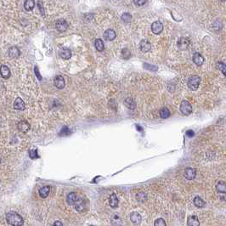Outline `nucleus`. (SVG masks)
Segmentation results:
<instances>
[{"label":"nucleus","instance_id":"obj_1","mask_svg":"<svg viewBox=\"0 0 226 226\" xmlns=\"http://www.w3.org/2000/svg\"><path fill=\"white\" fill-rule=\"evenodd\" d=\"M6 220L10 225L21 226L23 225V224H24L22 217L20 216V214H18L17 212H8L7 215H6Z\"/></svg>","mask_w":226,"mask_h":226},{"label":"nucleus","instance_id":"obj_2","mask_svg":"<svg viewBox=\"0 0 226 226\" xmlns=\"http://www.w3.org/2000/svg\"><path fill=\"white\" fill-rule=\"evenodd\" d=\"M200 83H201V77L199 76H192L188 80V87L190 88V89H191V90L196 91L198 89Z\"/></svg>","mask_w":226,"mask_h":226},{"label":"nucleus","instance_id":"obj_3","mask_svg":"<svg viewBox=\"0 0 226 226\" xmlns=\"http://www.w3.org/2000/svg\"><path fill=\"white\" fill-rule=\"evenodd\" d=\"M180 111L184 116H189L192 112V106L191 103L187 101H183L180 105Z\"/></svg>","mask_w":226,"mask_h":226},{"label":"nucleus","instance_id":"obj_4","mask_svg":"<svg viewBox=\"0 0 226 226\" xmlns=\"http://www.w3.org/2000/svg\"><path fill=\"white\" fill-rule=\"evenodd\" d=\"M151 30L154 34H160L162 30H163V25L161 24L160 21H155L154 23H152L151 25Z\"/></svg>","mask_w":226,"mask_h":226},{"label":"nucleus","instance_id":"obj_5","mask_svg":"<svg viewBox=\"0 0 226 226\" xmlns=\"http://www.w3.org/2000/svg\"><path fill=\"white\" fill-rule=\"evenodd\" d=\"M56 27L59 32H65V31L67 30L68 24H67V22L65 20H58L56 23Z\"/></svg>","mask_w":226,"mask_h":226},{"label":"nucleus","instance_id":"obj_6","mask_svg":"<svg viewBox=\"0 0 226 226\" xmlns=\"http://www.w3.org/2000/svg\"><path fill=\"white\" fill-rule=\"evenodd\" d=\"M54 83H55V85H56L57 89H62L65 85V79H64V77L62 76H56L55 77V80H54Z\"/></svg>","mask_w":226,"mask_h":226},{"label":"nucleus","instance_id":"obj_7","mask_svg":"<svg viewBox=\"0 0 226 226\" xmlns=\"http://www.w3.org/2000/svg\"><path fill=\"white\" fill-rule=\"evenodd\" d=\"M196 176V170L192 167H187L185 170V177L189 180H193Z\"/></svg>","mask_w":226,"mask_h":226},{"label":"nucleus","instance_id":"obj_8","mask_svg":"<svg viewBox=\"0 0 226 226\" xmlns=\"http://www.w3.org/2000/svg\"><path fill=\"white\" fill-rule=\"evenodd\" d=\"M190 45V40L187 38H181L178 41V48L180 50H185Z\"/></svg>","mask_w":226,"mask_h":226},{"label":"nucleus","instance_id":"obj_9","mask_svg":"<svg viewBox=\"0 0 226 226\" xmlns=\"http://www.w3.org/2000/svg\"><path fill=\"white\" fill-rule=\"evenodd\" d=\"M17 128H18V129L20 132L26 133V132H28L29 129H30V124L26 121H20V122L18 123V125H17Z\"/></svg>","mask_w":226,"mask_h":226},{"label":"nucleus","instance_id":"obj_10","mask_svg":"<svg viewBox=\"0 0 226 226\" xmlns=\"http://www.w3.org/2000/svg\"><path fill=\"white\" fill-rule=\"evenodd\" d=\"M140 48L142 52L144 53H146V52H149V51L151 50V43L146 39H144L140 42Z\"/></svg>","mask_w":226,"mask_h":226},{"label":"nucleus","instance_id":"obj_11","mask_svg":"<svg viewBox=\"0 0 226 226\" xmlns=\"http://www.w3.org/2000/svg\"><path fill=\"white\" fill-rule=\"evenodd\" d=\"M25 108V103H24V101H22V99L16 98V100L15 101V103H14V109L18 110V111H24Z\"/></svg>","mask_w":226,"mask_h":226},{"label":"nucleus","instance_id":"obj_12","mask_svg":"<svg viewBox=\"0 0 226 226\" xmlns=\"http://www.w3.org/2000/svg\"><path fill=\"white\" fill-rule=\"evenodd\" d=\"M60 56L64 60H69L71 57V51L68 48H62L60 50Z\"/></svg>","mask_w":226,"mask_h":226},{"label":"nucleus","instance_id":"obj_13","mask_svg":"<svg viewBox=\"0 0 226 226\" xmlns=\"http://www.w3.org/2000/svg\"><path fill=\"white\" fill-rule=\"evenodd\" d=\"M77 201V196L75 192H71L66 196V201L70 206H73Z\"/></svg>","mask_w":226,"mask_h":226},{"label":"nucleus","instance_id":"obj_14","mask_svg":"<svg viewBox=\"0 0 226 226\" xmlns=\"http://www.w3.org/2000/svg\"><path fill=\"white\" fill-rule=\"evenodd\" d=\"M0 74L2 76V77H4L5 79L9 78L10 77V70L9 66L3 65L0 67Z\"/></svg>","mask_w":226,"mask_h":226},{"label":"nucleus","instance_id":"obj_15","mask_svg":"<svg viewBox=\"0 0 226 226\" xmlns=\"http://www.w3.org/2000/svg\"><path fill=\"white\" fill-rule=\"evenodd\" d=\"M8 54H9V56H10V58H18L20 55V50L17 48V47H10V49H9V52H8Z\"/></svg>","mask_w":226,"mask_h":226},{"label":"nucleus","instance_id":"obj_16","mask_svg":"<svg viewBox=\"0 0 226 226\" xmlns=\"http://www.w3.org/2000/svg\"><path fill=\"white\" fill-rule=\"evenodd\" d=\"M130 219L134 224H140L141 223V220H142V217L139 212H134L131 213Z\"/></svg>","mask_w":226,"mask_h":226},{"label":"nucleus","instance_id":"obj_17","mask_svg":"<svg viewBox=\"0 0 226 226\" xmlns=\"http://www.w3.org/2000/svg\"><path fill=\"white\" fill-rule=\"evenodd\" d=\"M116 34L115 31L112 30V29H108L104 33V38L107 41L114 40L116 38Z\"/></svg>","mask_w":226,"mask_h":226},{"label":"nucleus","instance_id":"obj_18","mask_svg":"<svg viewBox=\"0 0 226 226\" xmlns=\"http://www.w3.org/2000/svg\"><path fill=\"white\" fill-rule=\"evenodd\" d=\"M193 62L196 64V65H201L204 63V58L202 57L201 54L199 53H195L193 55Z\"/></svg>","mask_w":226,"mask_h":226},{"label":"nucleus","instance_id":"obj_19","mask_svg":"<svg viewBox=\"0 0 226 226\" xmlns=\"http://www.w3.org/2000/svg\"><path fill=\"white\" fill-rule=\"evenodd\" d=\"M109 203H110V206L112 207V208H116L118 206V203H119V201H118V198L116 195L115 193H112L110 196V199H109Z\"/></svg>","mask_w":226,"mask_h":226},{"label":"nucleus","instance_id":"obj_20","mask_svg":"<svg viewBox=\"0 0 226 226\" xmlns=\"http://www.w3.org/2000/svg\"><path fill=\"white\" fill-rule=\"evenodd\" d=\"M50 186L49 185L44 186L39 190V196L42 198H46L50 195Z\"/></svg>","mask_w":226,"mask_h":226},{"label":"nucleus","instance_id":"obj_21","mask_svg":"<svg viewBox=\"0 0 226 226\" xmlns=\"http://www.w3.org/2000/svg\"><path fill=\"white\" fill-rule=\"evenodd\" d=\"M188 225L189 226H199L200 222L196 215H192L188 218Z\"/></svg>","mask_w":226,"mask_h":226},{"label":"nucleus","instance_id":"obj_22","mask_svg":"<svg viewBox=\"0 0 226 226\" xmlns=\"http://www.w3.org/2000/svg\"><path fill=\"white\" fill-rule=\"evenodd\" d=\"M217 191L220 193L225 194L226 193V184L224 181H218V184L216 185Z\"/></svg>","mask_w":226,"mask_h":226},{"label":"nucleus","instance_id":"obj_23","mask_svg":"<svg viewBox=\"0 0 226 226\" xmlns=\"http://www.w3.org/2000/svg\"><path fill=\"white\" fill-rule=\"evenodd\" d=\"M124 104H125V106L128 108V109H130V110H134L136 107V104L134 101L130 98V97H128V98H127L124 101Z\"/></svg>","mask_w":226,"mask_h":226},{"label":"nucleus","instance_id":"obj_24","mask_svg":"<svg viewBox=\"0 0 226 226\" xmlns=\"http://www.w3.org/2000/svg\"><path fill=\"white\" fill-rule=\"evenodd\" d=\"M35 6V2L34 0H26L25 3H24V8H25L26 10L27 11H30V10H33Z\"/></svg>","mask_w":226,"mask_h":226},{"label":"nucleus","instance_id":"obj_25","mask_svg":"<svg viewBox=\"0 0 226 226\" xmlns=\"http://www.w3.org/2000/svg\"><path fill=\"white\" fill-rule=\"evenodd\" d=\"M74 205L76 206V209L78 212H83V209H84V207H85V204H84V201H83V199H80V200L77 199V201H76V203Z\"/></svg>","mask_w":226,"mask_h":226},{"label":"nucleus","instance_id":"obj_26","mask_svg":"<svg viewBox=\"0 0 226 226\" xmlns=\"http://www.w3.org/2000/svg\"><path fill=\"white\" fill-rule=\"evenodd\" d=\"M95 46L96 50L98 51H101L104 50V49H105V45H104V42L101 40V38H98V39H96L95 42Z\"/></svg>","mask_w":226,"mask_h":226},{"label":"nucleus","instance_id":"obj_27","mask_svg":"<svg viewBox=\"0 0 226 226\" xmlns=\"http://www.w3.org/2000/svg\"><path fill=\"white\" fill-rule=\"evenodd\" d=\"M159 113H160L161 118H162V119H167V118H168V117L170 116V111H169V110H168L167 108H166V107L161 108Z\"/></svg>","mask_w":226,"mask_h":226},{"label":"nucleus","instance_id":"obj_28","mask_svg":"<svg viewBox=\"0 0 226 226\" xmlns=\"http://www.w3.org/2000/svg\"><path fill=\"white\" fill-rule=\"evenodd\" d=\"M194 205L196 206V207H203V206H205V202L204 201L201 199L200 196H196L195 198H194Z\"/></svg>","mask_w":226,"mask_h":226},{"label":"nucleus","instance_id":"obj_29","mask_svg":"<svg viewBox=\"0 0 226 226\" xmlns=\"http://www.w3.org/2000/svg\"><path fill=\"white\" fill-rule=\"evenodd\" d=\"M136 199H137V201H140V202H145L147 200V196H146L145 192H139L136 195Z\"/></svg>","mask_w":226,"mask_h":226},{"label":"nucleus","instance_id":"obj_30","mask_svg":"<svg viewBox=\"0 0 226 226\" xmlns=\"http://www.w3.org/2000/svg\"><path fill=\"white\" fill-rule=\"evenodd\" d=\"M29 156L31 159L35 160L37 158H38V151L37 150H30L29 151Z\"/></svg>","mask_w":226,"mask_h":226},{"label":"nucleus","instance_id":"obj_31","mask_svg":"<svg viewBox=\"0 0 226 226\" xmlns=\"http://www.w3.org/2000/svg\"><path fill=\"white\" fill-rule=\"evenodd\" d=\"M122 20H123L124 22H129L132 20V15L129 13H124L123 15H122Z\"/></svg>","mask_w":226,"mask_h":226},{"label":"nucleus","instance_id":"obj_32","mask_svg":"<svg viewBox=\"0 0 226 226\" xmlns=\"http://www.w3.org/2000/svg\"><path fill=\"white\" fill-rule=\"evenodd\" d=\"M217 67L219 69V70L221 71L222 72H223V74L225 76V71H226V65L224 63H223V62H218V64H217Z\"/></svg>","mask_w":226,"mask_h":226},{"label":"nucleus","instance_id":"obj_33","mask_svg":"<svg viewBox=\"0 0 226 226\" xmlns=\"http://www.w3.org/2000/svg\"><path fill=\"white\" fill-rule=\"evenodd\" d=\"M154 225L155 226H166V222L164 221V219L163 218H158V219H156V221H155V224H154Z\"/></svg>","mask_w":226,"mask_h":226},{"label":"nucleus","instance_id":"obj_34","mask_svg":"<svg viewBox=\"0 0 226 226\" xmlns=\"http://www.w3.org/2000/svg\"><path fill=\"white\" fill-rule=\"evenodd\" d=\"M71 134V131L69 130V128H67V127H65V128H63L61 131H60V136H65V135H69Z\"/></svg>","mask_w":226,"mask_h":226},{"label":"nucleus","instance_id":"obj_35","mask_svg":"<svg viewBox=\"0 0 226 226\" xmlns=\"http://www.w3.org/2000/svg\"><path fill=\"white\" fill-rule=\"evenodd\" d=\"M146 2H147V0H134V3L137 6H142V5H145Z\"/></svg>","mask_w":226,"mask_h":226},{"label":"nucleus","instance_id":"obj_36","mask_svg":"<svg viewBox=\"0 0 226 226\" xmlns=\"http://www.w3.org/2000/svg\"><path fill=\"white\" fill-rule=\"evenodd\" d=\"M34 71H35V74L36 76L38 77V78L39 79V80H42V76L39 74V71H38V68L35 66V68H34Z\"/></svg>","mask_w":226,"mask_h":226},{"label":"nucleus","instance_id":"obj_37","mask_svg":"<svg viewBox=\"0 0 226 226\" xmlns=\"http://www.w3.org/2000/svg\"><path fill=\"white\" fill-rule=\"evenodd\" d=\"M145 67H146V69H148V70H150V71H153V68L157 70V67H156V66H153V65L151 66V65H148V64H146V65H145Z\"/></svg>","mask_w":226,"mask_h":226},{"label":"nucleus","instance_id":"obj_38","mask_svg":"<svg viewBox=\"0 0 226 226\" xmlns=\"http://www.w3.org/2000/svg\"><path fill=\"white\" fill-rule=\"evenodd\" d=\"M194 134H194V131L193 130H188L186 132V135L188 136V137H190V138L193 137Z\"/></svg>","mask_w":226,"mask_h":226},{"label":"nucleus","instance_id":"obj_39","mask_svg":"<svg viewBox=\"0 0 226 226\" xmlns=\"http://www.w3.org/2000/svg\"><path fill=\"white\" fill-rule=\"evenodd\" d=\"M53 225H55V226H62L63 225V224L61 223V222L60 221H56L55 222L54 224H53Z\"/></svg>","mask_w":226,"mask_h":226},{"label":"nucleus","instance_id":"obj_40","mask_svg":"<svg viewBox=\"0 0 226 226\" xmlns=\"http://www.w3.org/2000/svg\"><path fill=\"white\" fill-rule=\"evenodd\" d=\"M0 161H1V160H0Z\"/></svg>","mask_w":226,"mask_h":226}]
</instances>
